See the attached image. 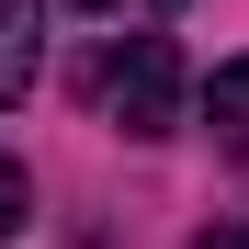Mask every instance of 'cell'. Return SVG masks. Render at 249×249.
I'll use <instances>...</instances> for the list:
<instances>
[{"mask_svg":"<svg viewBox=\"0 0 249 249\" xmlns=\"http://www.w3.org/2000/svg\"><path fill=\"white\" fill-rule=\"evenodd\" d=\"M102 113L124 124V136H170L181 124V46L170 34H124V46L102 57Z\"/></svg>","mask_w":249,"mask_h":249,"instance_id":"6da1fadb","label":"cell"},{"mask_svg":"<svg viewBox=\"0 0 249 249\" xmlns=\"http://www.w3.org/2000/svg\"><path fill=\"white\" fill-rule=\"evenodd\" d=\"M46 68V0H0V102H34Z\"/></svg>","mask_w":249,"mask_h":249,"instance_id":"7a4b0ae2","label":"cell"},{"mask_svg":"<svg viewBox=\"0 0 249 249\" xmlns=\"http://www.w3.org/2000/svg\"><path fill=\"white\" fill-rule=\"evenodd\" d=\"M204 113H215L227 136H249V57H227L215 79H204Z\"/></svg>","mask_w":249,"mask_h":249,"instance_id":"3957f363","label":"cell"},{"mask_svg":"<svg viewBox=\"0 0 249 249\" xmlns=\"http://www.w3.org/2000/svg\"><path fill=\"white\" fill-rule=\"evenodd\" d=\"M23 204H34V181H23V159H0V238L23 227Z\"/></svg>","mask_w":249,"mask_h":249,"instance_id":"277c9868","label":"cell"},{"mask_svg":"<svg viewBox=\"0 0 249 249\" xmlns=\"http://www.w3.org/2000/svg\"><path fill=\"white\" fill-rule=\"evenodd\" d=\"M204 249H249V215H238V227H215V238H204Z\"/></svg>","mask_w":249,"mask_h":249,"instance_id":"5b68a950","label":"cell"},{"mask_svg":"<svg viewBox=\"0 0 249 249\" xmlns=\"http://www.w3.org/2000/svg\"><path fill=\"white\" fill-rule=\"evenodd\" d=\"M79 12H102V0H79Z\"/></svg>","mask_w":249,"mask_h":249,"instance_id":"8992f818","label":"cell"}]
</instances>
